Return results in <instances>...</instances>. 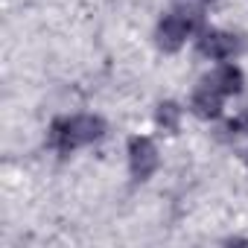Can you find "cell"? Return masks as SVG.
Segmentation results:
<instances>
[{
	"label": "cell",
	"instance_id": "6da1fadb",
	"mask_svg": "<svg viewBox=\"0 0 248 248\" xmlns=\"http://www.w3.org/2000/svg\"><path fill=\"white\" fill-rule=\"evenodd\" d=\"M105 135V120L93 114H79L67 120H56L50 129V143L62 152H70L82 143H93Z\"/></svg>",
	"mask_w": 248,
	"mask_h": 248
},
{
	"label": "cell",
	"instance_id": "7a4b0ae2",
	"mask_svg": "<svg viewBox=\"0 0 248 248\" xmlns=\"http://www.w3.org/2000/svg\"><path fill=\"white\" fill-rule=\"evenodd\" d=\"M199 27H202V15H199V12H193V9L170 12V15L161 21V27H158V44L172 53V50H178V47L184 44V38H187L193 30H199Z\"/></svg>",
	"mask_w": 248,
	"mask_h": 248
},
{
	"label": "cell",
	"instance_id": "3957f363",
	"mask_svg": "<svg viewBox=\"0 0 248 248\" xmlns=\"http://www.w3.org/2000/svg\"><path fill=\"white\" fill-rule=\"evenodd\" d=\"M129 167H132V175L140 181L158 170V149L149 138H135L129 143Z\"/></svg>",
	"mask_w": 248,
	"mask_h": 248
},
{
	"label": "cell",
	"instance_id": "277c9868",
	"mask_svg": "<svg viewBox=\"0 0 248 248\" xmlns=\"http://www.w3.org/2000/svg\"><path fill=\"white\" fill-rule=\"evenodd\" d=\"M199 50L210 59H231L242 50V38L233 35V32H219V30H210L199 38Z\"/></svg>",
	"mask_w": 248,
	"mask_h": 248
},
{
	"label": "cell",
	"instance_id": "5b68a950",
	"mask_svg": "<svg viewBox=\"0 0 248 248\" xmlns=\"http://www.w3.org/2000/svg\"><path fill=\"white\" fill-rule=\"evenodd\" d=\"M190 108H193V114L202 117V120L219 117V111H222V93L204 82L202 88H196V93H193V99H190Z\"/></svg>",
	"mask_w": 248,
	"mask_h": 248
},
{
	"label": "cell",
	"instance_id": "8992f818",
	"mask_svg": "<svg viewBox=\"0 0 248 248\" xmlns=\"http://www.w3.org/2000/svg\"><path fill=\"white\" fill-rule=\"evenodd\" d=\"M204 82H207L210 88H216L222 96H225V93H239V91H242V73H239V67H233V64H222V67L213 70Z\"/></svg>",
	"mask_w": 248,
	"mask_h": 248
},
{
	"label": "cell",
	"instance_id": "52a82bcc",
	"mask_svg": "<svg viewBox=\"0 0 248 248\" xmlns=\"http://www.w3.org/2000/svg\"><path fill=\"white\" fill-rule=\"evenodd\" d=\"M178 120H181V108L175 102H161L158 105V126H164L167 132H175Z\"/></svg>",
	"mask_w": 248,
	"mask_h": 248
},
{
	"label": "cell",
	"instance_id": "ba28073f",
	"mask_svg": "<svg viewBox=\"0 0 248 248\" xmlns=\"http://www.w3.org/2000/svg\"><path fill=\"white\" fill-rule=\"evenodd\" d=\"M228 129H236L239 135H248V111H245V114H239V117H236V120L231 123Z\"/></svg>",
	"mask_w": 248,
	"mask_h": 248
},
{
	"label": "cell",
	"instance_id": "9c48e42d",
	"mask_svg": "<svg viewBox=\"0 0 248 248\" xmlns=\"http://www.w3.org/2000/svg\"><path fill=\"white\" fill-rule=\"evenodd\" d=\"M245 164H248V152H245Z\"/></svg>",
	"mask_w": 248,
	"mask_h": 248
},
{
	"label": "cell",
	"instance_id": "30bf717a",
	"mask_svg": "<svg viewBox=\"0 0 248 248\" xmlns=\"http://www.w3.org/2000/svg\"><path fill=\"white\" fill-rule=\"evenodd\" d=\"M202 3H210V0H202Z\"/></svg>",
	"mask_w": 248,
	"mask_h": 248
}]
</instances>
